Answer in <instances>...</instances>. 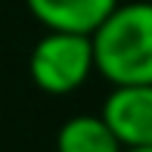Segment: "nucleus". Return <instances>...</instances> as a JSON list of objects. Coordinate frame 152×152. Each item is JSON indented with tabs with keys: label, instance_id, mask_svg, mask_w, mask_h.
Here are the masks:
<instances>
[{
	"label": "nucleus",
	"instance_id": "1",
	"mask_svg": "<svg viewBox=\"0 0 152 152\" xmlns=\"http://www.w3.org/2000/svg\"><path fill=\"white\" fill-rule=\"evenodd\" d=\"M90 37L96 72L112 87L152 84V0L118 3Z\"/></svg>",
	"mask_w": 152,
	"mask_h": 152
},
{
	"label": "nucleus",
	"instance_id": "2",
	"mask_svg": "<svg viewBox=\"0 0 152 152\" xmlns=\"http://www.w3.org/2000/svg\"><path fill=\"white\" fill-rule=\"evenodd\" d=\"M28 72L37 90L44 93H53V96L75 93L96 72L93 37L72 34V31H47L31 50Z\"/></svg>",
	"mask_w": 152,
	"mask_h": 152
},
{
	"label": "nucleus",
	"instance_id": "3",
	"mask_svg": "<svg viewBox=\"0 0 152 152\" xmlns=\"http://www.w3.org/2000/svg\"><path fill=\"white\" fill-rule=\"evenodd\" d=\"M99 115L124 149L152 146V84L112 87Z\"/></svg>",
	"mask_w": 152,
	"mask_h": 152
},
{
	"label": "nucleus",
	"instance_id": "4",
	"mask_svg": "<svg viewBox=\"0 0 152 152\" xmlns=\"http://www.w3.org/2000/svg\"><path fill=\"white\" fill-rule=\"evenodd\" d=\"M25 6L47 31L93 34L112 16L118 0H25Z\"/></svg>",
	"mask_w": 152,
	"mask_h": 152
},
{
	"label": "nucleus",
	"instance_id": "5",
	"mask_svg": "<svg viewBox=\"0 0 152 152\" xmlns=\"http://www.w3.org/2000/svg\"><path fill=\"white\" fill-rule=\"evenodd\" d=\"M124 146L102 115H75L59 127L56 152H121Z\"/></svg>",
	"mask_w": 152,
	"mask_h": 152
},
{
	"label": "nucleus",
	"instance_id": "6",
	"mask_svg": "<svg viewBox=\"0 0 152 152\" xmlns=\"http://www.w3.org/2000/svg\"><path fill=\"white\" fill-rule=\"evenodd\" d=\"M121 152H152V146H134V149H121Z\"/></svg>",
	"mask_w": 152,
	"mask_h": 152
}]
</instances>
